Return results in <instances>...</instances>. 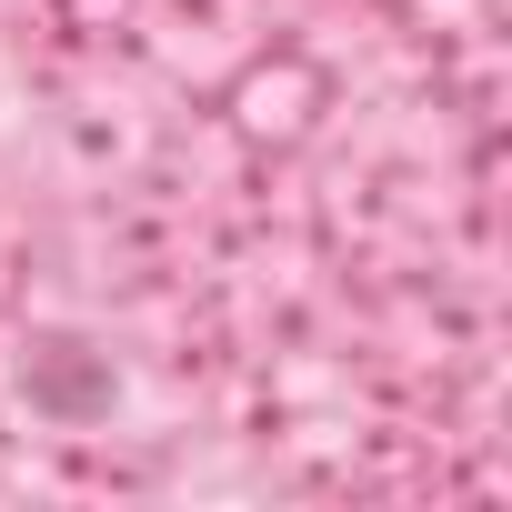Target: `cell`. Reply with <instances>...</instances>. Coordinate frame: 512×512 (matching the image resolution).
<instances>
[{
    "instance_id": "1",
    "label": "cell",
    "mask_w": 512,
    "mask_h": 512,
    "mask_svg": "<svg viewBox=\"0 0 512 512\" xmlns=\"http://www.w3.org/2000/svg\"><path fill=\"white\" fill-rule=\"evenodd\" d=\"M41 402H51V412H101V402H111V372H61V362H51V372H41Z\"/></svg>"
}]
</instances>
